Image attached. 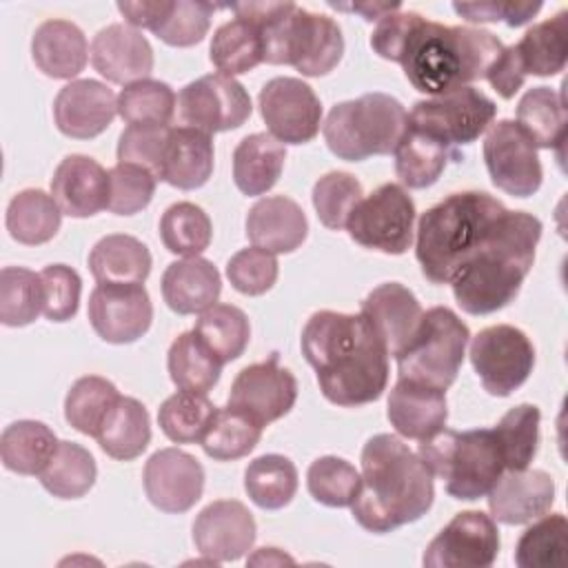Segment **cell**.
I'll return each instance as SVG.
<instances>
[{
    "label": "cell",
    "mask_w": 568,
    "mask_h": 568,
    "mask_svg": "<svg viewBox=\"0 0 568 568\" xmlns=\"http://www.w3.org/2000/svg\"><path fill=\"white\" fill-rule=\"evenodd\" d=\"M388 422L406 439L424 442L446 426V390L397 379L388 395Z\"/></svg>",
    "instance_id": "obj_26"
},
{
    "label": "cell",
    "mask_w": 568,
    "mask_h": 568,
    "mask_svg": "<svg viewBox=\"0 0 568 568\" xmlns=\"http://www.w3.org/2000/svg\"><path fill=\"white\" fill-rule=\"evenodd\" d=\"M62 222V211L53 195L42 189H24L16 193L7 206L9 235L27 246H38L55 237Z\"/></svg>",
    "instance_id": "obj_38"
},
{
    "label": "cell",
    "mask_w": 568,
    "mask_h": 568,
    "mask_svg": "<svg viewBox=\"0 0 568 568\" xmlns=\"http://www.w3.org/2000/svg\"><path fill=\"white\" fill-rule=\"evenodd\" d=\"M555 501V481L546 470H506L488 490V508L493 519L519 526L530 524Z\"/></svg>",
    "instance_id": "obj_22"
},
{
    "label": "cell",
    "mask_w": 568,
    "mask_h": 568,
    "mask_svg": "<svg viewBox=\"0 0 568 568\" xmlns=\"http://www.w3.org/2000/svg\"><path fill=\"white\" fill-rule=\"evenodd\" d=\"M455 13L468 22H506L521 27L539 13L541 2H455Z\"/></svg>",
    "instance_id": "obj_59"
},
{
    "label": "cell",
    "mask_w": 568,
    "mask_h": 568,
    "mask_svg": "<svg viewBox=\"0 0 568 568\" xmlns=\"http://www.w3.org/2000/svg\"><path fill=\"white\" fill-rule=\"evenodd\" d=\"M364 197L362 184L346 171H331L313 186V206L326 229H346L353 209Z\"/></svg>",
    "instance_id": "obj_53"
},
{
    "label": "cell",
    "mask_w": 568,
    "mask_h": 568,
    "mask_svg": "<svg viewBox=\"0 0 568 568\" xmlns=\"http://www.w3.org/2000/svg\"><path fill=\"white\" fill-rule=\"evenodd\" d=\"M211 173H213L211 135L191 126H171L164 155H162L160 180L175 189L193 191L206 184Z\"/></svg>",
    "instance_id": "obj_28"
},
{
    "label": "cell",
    "mask_w": 568,
    "mask_h": 568,
    "mask_svg": "<svg viewBox=\"0 0 568 568\" xmlns=\"http://www.w3.org/2000/svg\"><path fill=\"white\" fill-rule=\"evenodd\" d=\"M118 113V98L98 80H73L53 100V118L60 133L75 140H91L109 129Z\"/></svg>",
    "instance_id": "obj_21"
},
{
    "label": "cell",
    "mask_w": 568,
    "mask_h": 568,
    "mask_svg": "<svg viewBox=\"0 0 568 568\" xmlns=\"http://www.w3.org/2000/svg\"><path fill=\"white\" fill-rule=\"evenodd\" d=\"M95 475V459L84 446L75 442H60L51 462L38 477L44 490L53 497L78 499L91 490Z\"/></svg>",
    "instance_id": "obj_41"
},
{
    "label": "cell",
    "mask_w": 568,
    "mask_h": 568,
    "mask_svg": "<svg viewBox=\"0 0 568 568\" xmlns=\"http://www.w3.org/2000/svg\"><path fill=\"white\" fill-rule=\"evenodd\" d=\"M55 433L36 419L9 424L0 437V457L4 468L18 475H40L58 448Z\"/></svg>",
    "instance_id": "obj_36"
},
{
    "label": "cell",
    "mask_w": 568,
    "mask_h": 568,
    "mask_svg": "<svg viewBox=\"0 0 568 568\" xmlns=\"http://www.w3.org/2000/svg\"><path fill=\"white\" fill-rule=\"evenodd\" d=\"M166 366L180 390L209 393L217 384L224 362L197 337L195 331H186L173 339Z\"/></svg>",
    "instance_id": "obj_40"
},
{
    "label": "cell",
    "mask_w": 568,
    "mask_h": 568,
    "mask_svg": "<svg viewBox=\"0 0 568 568\" xmlns=\"http://www.w3.org/2000/svg\"><path fill=\"white\" fill-rule=\"evenodd\" d=\"M470 362L490 395L506 397L517 390L535 366V348L524 331L497 324L470 339Z\"/></svg>",
    "instance_id": "obj_12"
},
{
    "label": "cell",
    "mask_w": 568,
    "mask_h": 568,
    "mask_svg": "<svg viewBox=\"0 0 568 568\" xmlns=\"http://www.w3.org/2000/svg\"><path fill=\"white\" fill-rule=\"evenodd\" d=\"M486 80L490 82V87L504 98V100H510L524 84L526 75L517 62V55L513 51V44L510 47H504L501 55L497 58V62L493 64V69L488 71Z\"/></svg>",
    "instance_id": "obj_60"
},
{
    "label": "cell",
    "mask_w": 568,
    "mask_h": 568,
    "mask_svg": "<svg viewBox=\"0 0 568 568\" xmlns=\"http://www.w3.org/2000/svg\"><path fill=\"white\" fill-rule=\"evenodd\" d=\"M262 428L264 426H260L253 417L226 404L224 408L215 410L200 444L209 457L231 462L248 455L257 446Z\"/></svg>",
    "instance_id": "obj_43"
},
{
    "label": "cell",
    "mask_w": 568,
    "mask_h": 568,
    "mask_svg": "<svg viewBox=\"0 0 568 568\" xmlns=\"http://www.w3.org/2000/svg\"><path fill=\"white\" fill-rule=\"evenodd\" d=\"M42 280V313L51 322H67L78 313L82 280L67 264H49L40 271Z\"/></svg>",
    "instance_id": "obj_56"
},
{
    "label": "cell",
    "mask_w": 568,
    "mask_h": 568,
    "mask_svg": "<svg viewBox=\"0 0 568 568\" xmlns=\"http://www.w3.org/2000/svg\"><path fill=\"white\" fill-rule=\"evenodd\" d=\"M213 226L204 209L193 202L171 204L160 220V237L166 251L184 257H195L209 248Z\"/></svg>",
    "instance_id": "obj_49"
},
{
    "label": "cell",
    "mask_w": 568,
    "mask_h": 568,
    "mask_svg": "<svg viewBox=\"0 0 568 568\" xmlns=\"http://www.w3.org/2000/svg\"><path fill=\"white\" fill-rule=\"evenodd\" d=\"M328 7L337 9V11H353L359 13L364 20H382L388 13L399 11V2H355V4H335L328 2Z\"/></svg>",
    "instance_id": "obj_62"
},
{
    "label": "cell",
    "mask_w": 568,
    "mask_h": 568,
    "mask_svg": "<svg viewBox=\"0 0 568 568\" xmlns=\"http://www.w3.org/2000/svg\"><path fill=\"white\" fill-rule=\"evenodd\" d=\"M118 113L126 124H162L175 115V93L166 82L138 80L126 84L118 95Z\"/></svg>",
    "instance_id": "obj_50"
},
{
    "label": "cell",
    "mask_w": 568,
    "mask_h": 568,
    "mask_svg": "<svg viewBox=\"0 0 568 568\" xmlns=\"http://www.w3.org/2000/svg\"><path fill=\"white\" fill-rule=\"evenodd\" d=\"M222 280L213 262L195 255L171 262L162 275V297L178 315L202 313L217 302Z\"/></svg>",
    "instance_id": "obj_29"
},
{
    "label": "cell",
    "mask_w": 568,
    "mask_h": 568,
    "mask_svg": "<svg viewBox=\"0 0 568 568\" xmlns=\"http://www.w3.org/2000/svg\"><path fill=\"white\" fill-rule=\"evenodd\" d=\"M151 253L133 235L111 233L95 242L89 268L98 284H142L151 273Z\"/></svg>",
    "instance_id": "obj_33"
},
{
    "label": "cell",
    "mask_w": 568,
    "mask_h": 568,
    "mask_svg": "<svg viewBox=\"0 0 568 568\" xmlns=\"http://www.w3.org/2000/svg\"><path fill=\"white\" fill-rule=\"evenodd\" d=\"M91 64L109 82L126 87L149 78L153 71V49L135 27L115 22L95 33Z\"/></svg>",
    "instance_id": "obj_23"
},
{
    "label": "cell",
    "mask_w": 568,
    "mask_h": 568,
    "mask_svg": "<svg viewBox=\"0 0 568 568\" xmlns=\"http://www.w3.org/2000/svg\"><path fill=\"white\" fill-rule=\"evenodd\" d=\"M100 448L120 462L140 457L151 442L149 410L135 397H122L106 413L98 435Z\"/></svg>",
    "instance_id": "obj_34"
},
{
    "label": "cell",
    "mask_w": 568,
    "mask_h": 568,
    "mask_svg": "<svg viewBox=\"0 0 568 568\" xmlns=\"http://www.w3.org/2000/svg\"><path fill=\"white\" fill-rule=\"evenodd\" d=\"M408 126L404 104L388 93H364L335 104L322 133L333 155L346 162H362L371 155H388Z\"/></svg>",
    "instance_id": "obj_8"
},
{
    "label": "cell",
    "mask_w": 568,
    "mask_h": 568,
    "mask_svg": "<svg viewBox=\"0 0 568 568\" xmlns=\"http://www.w3.org/2000/svg\"><path fill=\"white\" fill-rule=\"evenodd\" d=\"M42 313V280L22 266L0 271V322L4 326H27Z\"/></svg>",
    "instance_id": "obj_51"
},
{
    "label": "cell",
    "mask_w": 568,
    "mask_h": 568,
    "mask_svg": "<svg viewBox=\"0 0 568 568\" xmlns=\"http://www.w3.org/2000/svg\"><path fill=\"white\" fill-rule=\"evenodd\" d=\"M215 9L211 2L173 0L169 16L153 33L169 47H193L204 40Z\"/></svg>",
    "instance_id": "obj_55"
},
{
    "label": "cell",
    "mask_w": 568,
    "mask_h": 568,
    "mask_svg": "<svg viewBox=\"0 0 568 568\" xmlns=\"http://www.w3.org/2000/svg\"><path fill=\"white\" fill-rule=\"evenodd\" d=\"M257 100L268 133L282 144H306L317 135L322 104L304 80L288 75L273 78L262 87Z\"/></svg>",
    "instance_id": "obj_15"
},
{
    "label": "cell",
    "mask_w": 568,
    "mask_h": 568,
    "mask_svg": "<svg viewBox=\"0 0 568 568\" xmlns=\"http://www.w3.org/2000/svg\"><path fill=\"white\" fill-rule=\"evenodd\" d=\"M484 162L497 189L515 197H530L541 186V162L537 146L513 120L488 126L484 140Z\"/></svg>",
    "instance_id": "obj_14"
},
{
    "label": "cell",
    "mask_w": 568,
    "mask_h": 568,
    "mask_svg": "<svg viewBox=\"0 0 568 568\" xmlns=\"http://www.w3.org/2000/svg\"><path fill=\"white\" fill-rule=\"evenodd\" d=\"M193 331L224 364L237 359L251 339L248 317L233 304L209 306L200 313Z\"/></svg>",
    "instance_id": "obj_45"
},
{
    "label": "cell",
    "mask_w": 568,
    "mask_h": 568,
    "mask_svg": "<svg viewBox=\"0 0 568 568\" xmlns=\"http://www.w3.org/2000/svg\"><path fill=\"white\" fill-rule=\"evenodd\" d=\"M169 129L162 124H129L118 140V160L142 166L160 180Z\"/></svg>",
    "instance_id": "obj_57"
},
{
    "label": "cell",
    "mask_w": 568,
    "mask_h": 568,
    "mask_svg": "<svg viewBox=\"0 0 568 568\" xmlns=\"http://www.w3.org/2000/svg\"><path fill=\"white\" fill-rule=\"evenodd\" d=\"M541 413L532 404L510 408L493 428L506 470H524L537 455Z\"/></svg>",
    "instance_id": "obj_48"
},
{
    "label": "cell",
    "mask_w": 568,
    "mask_h": 568,
    "mask_svg": "<svg viewBox=\"0 0 568 568\" xmlns=\"http://www.w3.org/2000/svg\"><path fill=\"white\" fill-rule=\"evenodd\" d=\"M566 100L564 91L535 87L517 104V126L539 149L561 146L566 140Z\"/></svg>",
    "instance_id": "obj_37"
},
{
    "label": "cell",
    "mask_w": 568,
    "mask_h": 568,
    "mask_svg": "<svg viewBox=\"0 0 568 568\" xmlns=\"http://www.w3.org/2000/svg\"><path fill=\"white\" fill-rule=\"evenodd\" d=\"M541 222L524 211H506L486 242L450 280L455 302L470 315H488L508 306L526 280Z\"/></svg>",
    "instance_id": "obj_4"
},
{
    "label": "cell",
    "mask_w": 568,
    "mask_h": 568,
    "mask_svg": "<svg viewBox=\"0 0 568 568\" xmlns=\"http://www.w3.org/2000/svg\"><path fill=\"white\" fill-rule=\"evenodd\" d=\"M120 399L113 382L100 375H87L73 382L64 399L67 422L82 435L95 437L106 413Z\"/></svg>",
    "instance_id": "obj_47"
},
{
    "label": "cell",
    "mask_w": 568,
    "mask_h": 568,
    "mask_svg": "<svg viewBox=\"0 0 568 568\" xmlns=\"http://www.w3.org/2000/svg\"><path fill=\"white\" fill-rule=\"evenodd\" d=\"M229 9L260 27L268 64H291L302 75L320 78L342 60V29L324 13H313L295 2H237Z\"/></svg>",
    "instance_id": "obj_6"
},
{
    "label": "cell",
    "mask_w": 568,
    "mask_h": 568,
    "mask_svg": "<svg viewBox=\"0 0 568 568\" xmlns=\"http://www.w3.org/2000/svg\"><path fill=\"white\" fill-rule=\"evenodd\" d=\"M297 399V379L295 375L280 366V355L273 353L266 362L244 366L233 384L229 395V406L246 413L260 426L284 417Z\"/></svg>",
    "instance_id": "obj_17"
},
{
    "label": "cell",
    "mask_w": 568,
    "mask_h": 568,
    "mask_svg": "<svg viewBox=\"0 0 568 568\" xmlns=\"http://www.w3.org/2000/svg\"><path fill=\"white\" fill-rule=\"evenodd\" d=\"M359 313L368 320L393 357L413 339L424 315L413 291L399 282H386L373 288L364 297Z\"/></svg>",
    "instance_id": "obj_25"
},
{
    "label": "cell",
    "mask_w": 568,
    "mask_h": 568,
    "mask_svg": "<svg viewBox=\"0 0 568 568\" xmlns=\"http://www.w3.org/2000/svg\"><path fill=\"white\" fill-rule=\"evenodd\" d=\"M417 455L430 475L446 481V493L464 501L486 497L506 470L493 428L450 430L444 426L419 444Z\"/></svg>",
    "instance_id": "obj_7"
},
{
    "label": "cell",
    "mask_w": 568,
    "mask_h": 568,
    "mask_svg": "<svg viewBox=\"0 0 568 568\" xmlns=\"http://www.w3.org/2000/svg\"><path fill=\"white\" fill-rule=\"evenodd\" d=\"M499 552V530L481 510L457 513L424 552L426 568H488Z\"/></svg>",
    "instance_id": "obj_16"
},
{
    "label": "cell",
    "mask_w": 568,
    "mask_h": 568,
    "mask_svg": "<svg viewBox=\"0 0 568 568\" xmlns=\"http://www.w3.org/2000/svg\"><path fill=\"white\" fill-rule=\"evenodd\" d=\"M415 202L402 184L386 182L353 209L346 231L364 248L402 255L413 244Z\"/></svg>",
    "instance_id": "obj_10"
},
{
    "label": "cell",
    "mask_w": 568,
    "mask_h": 568,
    "mask_svg": "<svg viewBox=\"0 0 568 568\" xmlns=\"http://www.w3.org/2000/svg\"><path fill=\"white\" fill-rule=\"evenodd\" d=\"M36 67L55 80L75 78L89 58V44L82 29L69 20H44L31 40Z\"/></svg>",
    "instance_id": "obj_30"
},
{
    "label": "cell",
    "mask_w": 568,
    "mask_h": 568,
    "mask_svg": "<svg viewBox=\"0 0 568 568\" xmlns=\"http://www.w3.org/2000/svg\"><path fill=\"white\" fill-rule=\"evenodd\" d=\"M433 475L399 437L373 435L362 448V488L351 504L355 521L371 532H390L417 521L433 506Z\"/></svg>",
    "instance_id": "obj_3"
},
{
    "label": "cell",
    "mask_w": 568,
    "mask_h": 568,
    "mask_svg": "<svg viewBox=\"0 0 568 568\" xmlns=\"http://www.w3.org/2000/svg\"><path fill=\"white\" fill-rule=\"evenodd\" d=\"M217 406L206 393L178 390L166 397L158 410V424L162 433L175 444L202 442Z\"/></svg>",
    "instance_id": "obj_44"
},
{
    "label": "cell",
    "mask_w": 568,
    "mask_h": 568,
    "mask_svg": "<svg viewBox=\"0 0 568 568\" xmlns=\"http://www.w3.org/2000/svg\"><path fill=\"white\" fill-rule=\"evenodd\" d=\"M51 195L69 217H91L109 209V171L89 155H67L53 178Z\"/></svg>",
    "instance_id": "obj_24"
},
{
    "label": "cell",
    "mask_w": 568,
    "mask_h": 568,
    "mask_svg": "<svg viewBox=\"0 0 568 568\" xmlns=\"http://www.w3.org/2000/svg\"><path fill=\"white\" fill-rule=\"evenodd\" d=\"M468 339V326L450 308H428L413 339L395 355L399 379L446 390L457 379Z\"/></svg>",
    "instance_id": "obj_9"
},
{
    "label": "cell",
    "mask_w": 568,
    "mask_h": 568,
    "mask_svg": "<svg viewBox=\"0 0 568 568\" xmlns=\"http://www.w3.org/2000/svg\"><path fill=\"white\" fill-rule=\"evenodd\" d=\"M506 211L497 197L484 191L450 193L424 211L415 242L424 277L433 284H450Z\"/></svg>",
    "instance_id": "obj_5"
},
{
    "label": "cell",
    "mask_w": 568,
    "mask_h": 568,
    "mask_svg": "<svg viewBox=\"0 0 568 568\" xmlns=\"http://www.w3.org/2000/svg\"><path fill=\"white\" fill-rule=\"evenodd\" d=\"M244 490L260 508L280 510L297 493V468L284 455H262L246 466Z\"/></svg>",
    "instance_id": "obj_42"
},
{
    "label": "cell",
    "mask_w": 568,
    "mask_h": 568,
    "mask_svg": "<svg viewBox=\"0 0 568 568\" xmlns=\"http://www.w3.org/2000/svg\"><path fill=\"white\" fill-rule=\"evenodd\" d=\"M251 98L231 75L209 73L178 93V118L184 126L220 133L242 126L251 118Z\"/></svg>",
    "instance_id": "obj_13"
},
{
    "label": "cell",
    "mask_w": 568,
    "mask_h": 568,
    "mask_svg": "<svg viewBox=\"0 0 568 568\" xmlns=\"http://www.w3.org/2000/svg\"><path fill=\"white\" fill-rule=\"evenodd\" d=\"M497 104L475 87L419 100L408 113V124L437 138L450 149L475 142L495 120Z\"/></svg>",
    "instance_id": "obj_11"
},
{
    "label": "cell",
    "mask_w": 568,
    "mask_h": 568,
    "mask_svg": "<svg viewBox=\"0 0 568 568\" xmlns=\"http://www.w3.org/2000/svg\"><path fill=\"white\" fill-rule=\"evenodd\" d=\"M144 493L162 513H186L204 490L202 464L180 448H160L144 464Z\"/></svg>",
    "instance_id": "obj_19"
},
{
    "label": "cell",
    "mask_w": 568,
    "mask_h": 568,
    "mask_svg": "<svg viewBox=\"0 0 568 568\" xmlns=\"http://www.w3.org/2000/svg\"><path fill=\"white\" fill-rule=\"evenodd\" d=\"M153 320V304L142 284H98L89 295V322L109 344L140 339Z\"/></svg>",
    "instance_id": "obj_18"
},
{
    "label": "cell",
    "mask_w": 568,
    "mask_h": 568,
    "mask_svg": "<svg viewBox=\"0 0 568 568\" xmlns=\"http://www.w3.org/2000/svg\"><path fill=\"white\" fill-rule=\"evenodd\" d=\"M302 353L331 404L364 406L386 390L388 351L362 313H313L302 331Z\"/></svg>",
    "instance_id": "obj_2"
},
{
    "label": "cell",
    "mask_w": 568,
    "mask_h": 568,
    "mask_svg": "<svg viewBox=\"0 0 568 568\" xmlns=\"http://www.w3.org/2000/svg\"><path fill=\"white\" fill-rule=\"evenodd\" d=\"M173 0H151V2H118V11L131 27H142L155 31L169 16Z\"/></svg>",
    "instance_id": "obj_61"
},
{
    "label": "cell",
    "mask_w": 568,
    "mask_h": 568,
    "mask_svg": "<svg viewBox=\"0 0 568 568\" xmlns=\"http://www.w3.org/2000/svg\"><path fill=\"white\" fill-rule=\"evenodd\" d=\"M524 75H555L564 71L568 55V11L530 27L517 44H513Z\"/></svg>",
    "instance_id": "obj_35"
},
{
    "label": "cell",
    "mask_w": 568,
    "mask_h": 568,
    "mask_svg": "<svg viewBox=\"0 0 568 568\" xmlns=\"http://www.w3.org/2000/svg\"><path fill=\"white\" fill-rule=\"evenodd\" d=\"M568 521L561 513L544 515L528 526L515 546L519 568H559L566 564Z\"/></svg>",
    "instance_id": "obj_46"
},
{
    "label": "cell",
    "mask_w": 568,
    "mask_h": 568,
    "mask_svg": "<svg viewBox=\"0 0 568 568\" xmlns=\"http://www.w3.org/2000/svg\"><path fill=\"white\" fill-rule=\"evenodd\" d=\"M308 222L302 206L286 195L257 200L246 215V237L268 253H291L302 246Z\"/></svg>",
    "instance_id": "obj_27"
},
{
    "label": "cell",
    "mask_w": 568,
    "mask_h": 568,
    "mask_svg": "<svg viewBox=\"0 0 568 568\" xmlns=\"http://www.w3.org/2000/svg\"><path fill=\"white\" fill-rule=\"evenodd\" d=\"M395 173L399 182L408 189H426L439 180L446 164L459 162L462 153L446 146L437 138L424 133L422 129L408 124L399 144L393 151Z\"/></svg>",
    "instance_id": "obj_31"
},
{
    "label": "cell",
    "mask_w": 568,
    "mask_h": 568,
    "mask_svg": "<svg viewBox=\"0 0 568 568\" xmlns=\"http://www.w3.org/2000/svg\"><path fill=\"white\" fill-rule=\"evenodd\" d=\"M373 51L404 69L408 82L426 95H444L486 80L504 51L501 40L473 27H448L417 11L384 16L371 33Z\"/></svg>",
    "instance_id": "obj_1"
},
{
    "label": "cell",
    "mask_w": 568,
    "mask_h": 568,
    "mask_svg": "<svg viewBox=\"0 0 568 568\" xmlns=\"http://www.w3.org/2000/svg\"><path fill=\"white\" fill-rule=\"evenodd\" d=\"M280 273V264L273 253L251 246L237 251L226 264V277L235 291L244 295L266 293Z\"/></svg>",
    "instance_id": "obj_58"
},
{
    "label": "cell",
    "mask_w": 568,
    "mask_h": 568,
    "mask_svg": "<svg viewBox=\"0 0 568 568\" xmlns=\"http://www.w3.org/2000/svg\"><path fill=\"white\" fill-rule=\"evenodd\" d=\"M306 486L315 501L331 508H346L359 495L362 475L351 462L326 455L308 466Z\"/></svg>",
    "instance_id": "obj_52"
},
{
    "label": "cell",
    "mask_w": 568,
    "mask_h": 568,
    "mask_svg": "<svg viewBox=\"0 0 568 568\" xmlns=\"http://www.w3.org/2000/svg\"><path fill=\"white\" fill-rule=\"evenodd\" d=\"M286 149L271 133H251L233 151V182L244 195L271 191L284 169Z\"/></svg>",
    "instance_id": "obj_32"
},
{
    "label": "cell",
    "mask_w": 568,
    "mask_h": 568,
    "mask_svg": "<svg viewBox=\"0 0 568 568\" xmlns=\"http://www.w3.org/2000/svg\"><path fill=\"white\" fill-rule=\"evenodd\" d=\"M255 519L237 499L211 501L193 521V541L213 564L244 557L255 541Z\"/></svg>",
    "instance_id": "obj_20"
},
{
    "label": "cell",
    "mask_w": 568,
    "mask_h": 568,
    "mask_svg": "<svg viewBox=\"0 0 568 568\" xmlns=\"http://www.w3.org/2000/svg\"><path fill=\"white\" fill-rule=\"evenodd\" d=\"M158 178L135 164L118 162L109 171V211L115 215H133L149 206Z\"/></svg>",
    "instance_id": "obj_54"
},
{
    "label": "cell",
    "mask_w": 568,
    "mask_h": 568,
    "mask_svg": "<svg viewBox=\"0 0 568 568\" xmlns=\"http://www.w3.org/2000/svg\"><path fill=\"white\" fill-rule=\"evenodd\" d=\"M209 55L213 67L231 78L255 69L264 62L260 27L248 18L235 16L215 29Z\"/></svg>",
    "instance_id": "obj_39"
}]
</instances>
